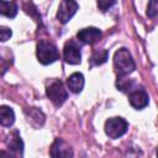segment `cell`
Here are the masks:
<instances>
[{
	"label": "cell",
	"mask_w": 158,
	"mask_h": 158,
	"mask_svg": "<svg viewBox=\"0 0 158 158\" xmlns=\"http://www.w3.org/2000/svg\"><path fill=\"white\" fill-rule=\"evenodd\" d=\"M114 67H115V70H116L118 77H125V75L130 74L131 72H133L135 62H133V58H132L131 53L128 52V49L120 48L115 53V56H114Z\"/></svg>",
	"instance_id": "1"
},
{
	"label": "cell",
	"mask_w": 158,
	"mask_h": 158,
	"mask_svg": "<svg viewBox=\"0 0 158 158\" xmlns=\"http://www.w3.org/2000/svg\"><path fill=\"white\" fill-rule=\"evenodd\" d=\"M37 58L42 64L47 65L59 58V52L52 42L41 40L37 44Z\"/></svg>",
	"instance_id": "2"
},
{
	"label": "cell",
	"mask_w": 158,
	"mask_h": 158,
	"mask_svg": "<svg viewBox=\"0 0 158 158\" xmlns=\"http://www.w3.org/2000/svg\"><path fill=\"white\" fill-rule=\"evenodd\" d=\"M46 93H47V96L49 98V100L57 106L62 105L68 96V93L64 89L63 83L60 80H57V79L49 81V84L47 85Z\"/></svg>",
	"instance_id": "3"
},
{
	"label": "cell",
	"mask_w": 158,
	"mask_h": 158,
	"mask_svg": "<svg viewBox=\"0 0 158 158\" xmlns=\"http://www.w3.org/2000/svg\"><path fill=\"white\" fill-rule=\"evenodd\" d=\"M127 128L128 123L122 117H111L105 122V132L112 139L123 136L127 132Z\"/></svg>",
	"instance_id": "4"
},
{
	"label": "cell",
	"mask_w": 158,
	"mask_h": 158,
	"mask_svg": "<svg viewBox=\"0 0 158 158\" xmlns=\"http://www.w3.org/2000/svg\"><path fill=\"white\" fill-rule=\"evenodd\" d=\"M79 5L74 0H62L58 11H57V19L60 23H67L77 12Z\"/></svg>",
	"instance_id": "5"
},
{
	"label": "cell",
	"mask_w": 158,
	"mask_h": 158,
	"mask_svg": "<svg viewBox=\"0 0 158 158\" xmlns=\"http://www.w3.org/2000/svg\"><path fill=\"white\" fill-rule=\"evenodd\" d=\"M101 36H102L101 31L99 28H96V27H86V28L80 30L77 33V38L81 43H85V44H94V43H96L98 41H100Z\"/></svg>",
	"instance_id": "6"
},
{
	"label": "cell",
	"mask_w": 158,
	"mask_h": 158,
	"mask_svg": "<svg viewBox=\"0 0 158 158\" xmlns=\"http://www.w3.org/2000/svg\"><path fill=\"white\" fill-rule=\"evenodd\" d=\"M64 60L69 64H79L81 59V53L79 46L74 41H68L64 46Z\"/></svg>",
	"instance_id": "7"
},
{
	"label": "cell",
	"mask_w": 158,
	"mask_h": 158,
	"mask_svg": "<svg viewBox=\"0 0 158 158\" xmlns=\"http://www.w3.org/2000/svg\"><path fill=\"white\" fill-rule=\"evenodd\" d=\"M128 100H130V104L137 110H141V109L146 107L148 105V102H149L148 94L143 89H138V88L130 90Z\"/></svg>",
	"instance_id": "8"
},
{
	"label": "cell",
	"mask_w": 158,
	"mask_h": 158,
	"mask_svg": "<svg viewBox=\"0 0 158 158\" xmlns=\"http://www.w3.org/2000/svg\"><path fill=\"white\" fill-rule=\"evenodd\" d=\"M51 156L52 157H72L73 152L70 147L62 139H56V142L52 146L51 149Z\"/></svg>",
	"instance_id": "9"
},
{
	"label": "cell",
	"mask_w": 158,
	"mask_h": 158,
	"mask_svg": "<svg viewBox=\"0 0 158 158\" xmlns=\"http://www.w3.org/2000/svg\"><path fill=\"white\" fill-rule=\"evenodd\" d=\"M68 88L73 93H80L83 86H84V77L81 73H73L72 75L68 77L67 79Z\"/></svg>",
	"instance_id": "10"
},
{
	"label": "cell",
	"mask_w": 158,
	"mask_h": 158,
	"mask_svg": "<svg viewBox=\"0 0 158 158\" xmlns=\"http://www.w3.org/2000/svg\"><path fill=\"white\" fill-rule=\"evenodd\" d=\"M15 121L14 110L9 106H0V126L9 127Z\"/></svg>",
	"instance_id": "11"
},
{
	"label": "cell",
	"mask_w": 158,
	"mask_h": 158,
	"mask_svg": "<svg viewBox=\"0 0 158 158\" xmlns=\"http://www.w3.org/2000/svg\"><path fill=\"white\" fill-rule=\"evenodd\" d=\"M7 147L9 149L16 152L17 154H22V149H23V143L21 141V137L19 135L17 131H15L14 133H11L9 136V139H7Z\"/></svg>",
	"instance_id": "12"
},
{
	"label": "cell",
	"mask_w": 158,
	"mask_h": 158,
	"mask_svg": "<svg viewBox=\"0 0 158 158\" xmlns=\"http://www.w3.org/2000/svg\"><path fill=\"white\" fill-rule=\"evenodd\" d=\"M17 14V6L16 4L11 1L0 0V15H4L6 17H15Z\"/></svg>",
	"instance_id": "13"
},
{
	"label": "cell",
	"mask_w": 158,
	"mask_h": 158,
	"mask_svg": "<svg viewBox=\"0 0 158 158\" xmlns=\"http://www.w3.org/2000/svg\"><path fill=\"white\" fill-rule=\"evenodd\" d=\"M26 115H27V120L31 121V123L35 125V126H41L44 122V116H43L42 111H40L36 107H32V109L27 110Z\"/></svg>",
	"instance_id": "14"
},
{
	"label": "cell",
	"mask_w": 158,
	"mask_h": 158,
	"mask_svg": "<svg viewBox=\"0 0 158 158\" xmlns=\"http://www.w3.org/2000/svg\"><path fill=\"white\" fill-rule=\"evenodd\" d=\"M107 57H109V52L106 49H99V51H95L90 58V62H91V65H100L102 63H105L107 60Z\"/></svg>",
	"instance_id": "15"
},
{
	"label": "cell",
	"mask_w": 158,
	"mask_h": 158,
	"mask_svg": "<svg viewBox=\"0 0 158 158\" xmlns=\"http://www.w3.org/2000/svg\"><path fill=\"white\" fill-rule=\"evenodd\" d=\"M132 85H133V81L132 80H126L125 78L122 77H118L117 79V88L122 91H130L132 90Z\"/></svg>",
	"instance_id": "16"
},
{
	"label": "cell",
	"mask_w": 158,
	"mask_h": 158,
	"mask_svg": "<svg viewBox=\"0 0 158 158\" xmlns=\"http://www.w3.org/2000/svg\"><path fill=\"white\" fill-rule=\"evenodd\" d=\"M115 2H116V0H98V7H99L100 11L105 12L110 7H112V5Z\"/></svg>",
	"instance_id": "17"
},
{
	"label": "cell",
	"mask_w": 158,
	"mask_h": 158,
	"mask_svg": "<svg viewBox=\"0 0 158 158\" xmlns=\"http://www.w3.org/2000/svg\"><path fill=\"white\" fill-rule=\"evenodd\" d=\"M157 10H158V5H157V0H149L148 7H147V15L149 17H154L157 15Z\"/></svg>",
	"instance_id": "18"
},
{
	"label": "cell",
	"mask_w": 158,
	"mask_h": 158,
	"mask_svg": "<svg viewBox=\"0 0 158 158\" xmlns=\"http://www.w3.org/2000/svg\"><path fill=\"white\" fill-rule=\"evenodd\" d=\"M11 35H12V32H11V30L9 28V27H2V26H0V41H7L10 37H11Z\"/></svg>",
	"instance_id": "19"
}]
</instances>
